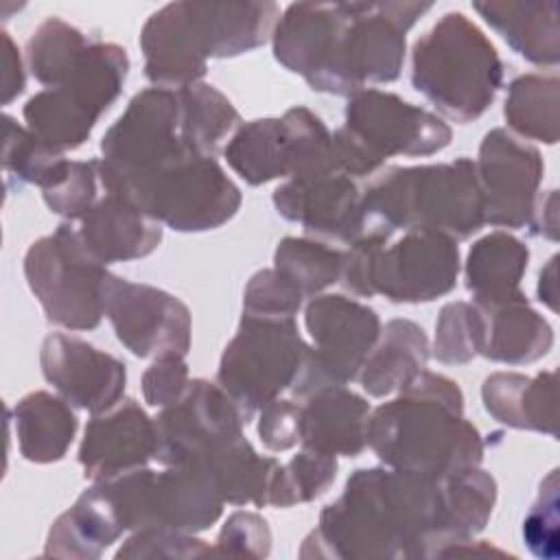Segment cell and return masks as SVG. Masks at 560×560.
<instances>
[{
  "label": "cell",
  "instance_id": "f35d334b",
  "mask_svg": "<svg viewBox=\"0 0 560 560\" xmlns=\"http://www.w3.org/2000/svg\"><path fill=\"white\" fill-rule=\"evenodd\" d=\"M302 293L276 269H262L245 287L243 313L267 317H295L302 306Z\"/></svg>",
  "mask_w": 560,
  "mask_h": 560
},
{
  "label": "cell",
  "instance_id": "836d02e7",
  "mask_svg": "<svg viewBox=\"0 0 560 560\" xmlns=\"http://www.w3.org/2000/svg\"><path fill=\"white\" fill-rule=\"evenodd\" d=\"M337 475L335 455L302 448L289 464H280L271 490L269 503L273 508H291L295 503H306L328 490Z\"/></svg>",
  "mask_w": 560,
  "mask_h": 560
},
{
  "label": "cell",
  "instance_id": "1f68e13d",
  "mask_svg": "<svg viewBox=\"0 0 560 560\" xmlns=\"http://www.w3.org/2000/svg\"><path fill=\"white\" fill-rule=\"evenodd\" d=\"M343 254L324 243L287 236L278 243L273 269L284 276L304 298L330 287L341 276Z\"/></svg>",
  "mask_w": 560,
  "mask_h": 560
},
{
  "label": "cell",
  "instance_id": "f1b7e54d",
  "mask_svg": "<svg viewBox=\"0 0 560 560\" xmlns=\"http://www.w3.org/2000/svg\"><path fill=\"white\" fill-rule=\"evenodd\" d=\"M20 453L28 462L48 464L66 455L77 431V416L57 396L33 392L15 407Z\"/></svg>",
  "mask_w": 560,
  "mask_h": 560
},
{
  "label": "cell",
  "instance_id": "7a4b0ae2",
  "mask_svg": "<svg viewBox=\"0 0 560 560\" xmlns=\"http://www.w3.org/2000/svg\"><path fill=\"white\" fill-rule=\"evenodd\" d=\"M444 547L440 479L398 468H361L343 494L324 508L300 556L429 558Z\"/></svg>",
  "mask_w": 560,
  "mask_h": 560
},
{
  "label": "cell",
  "instance_id": "ab89813d",
  "mask_svg": "<svg viewBox=\"0 0 560 560\" xmlns=\"http://www.w3.org/2000/svg\"><path fill=\"white\" fill-rule=\"evenodd\" d=\"M208 553H214V549L188 532L147 527L136 529V534L116 551V558H195Z\"/></svg>",
  "mask_w": 560,
  "mask_h": 560
},
{
  "label": "cell",
  "instance_id": "e575fe53",
  "mask_svg": "<svg viewBox=\"0 0 560 560\" xmlns=\"http://www.w3.org/2000/svg\"><path fill=\"white\" fill-rule=\"evenodd\" d=\"M101 182L98 160L68 162L63 160L50 179L42 186L48 208L66 219H81L98 199L96 184Z\"/></svg>",
  "mask_w": 560,
  "mask_h": 560
},
{
  "label": "cell",
  "instance_id": "83f0119b",
  "mask_svg": "<svg viewBox=\"0 0 560 560\" xmlns=\"http://www.w3.org/2000/svg\"><path fill=\"white\" fill-rule=\"evenodd\" d=\"M378 337L359 372L363 389L376 398L407 387L429 359L427 335L409 319H392Z\"/></svg>",
  "mask_w": 560,
  "mask_h": 560
},
{
  "label": "cell",
  "instance_id": "f546056e",
  "mask_svg": "<svg viewBox=\"0 0 560 560\" xmlns=\"http://www.w3.org/2000/svg\"><path fill=\"white\" fill-rule=\"evenodd\" d=\"M560 81L556 74H523L510 83L503 116L527 140L558 142Z\"/></svg>",
  "mask_w": 560,
  "mask_h": 560
},
{
  "label": "cell",
  "instance_id": "8d00e7d4",
  "mask_svg": "<svg viewBox=\"0 0 560 560\" xmlns=\"http://www.w3.org/2000/svg\"><path fill=\"white\" fill-rule=\"evenodd\" d=\"M4 171L7 177L18 175V184L44 186L55 168L63 162L61 153L37 138L33 131H24L13 125L11 116H4Z\"/></svg>",
  "mask_w": 560,
  "mask_h": 560
},
{
  "label": "cell",
  "instance_id": "9a60e30c",
  "mask_svg": "<svg viewBox=\"0 0 560 560\" xmlns=\"http://www.w3.org/2000/svg\"><path fill=\"white\" fill-rule=\"evenodd\" d=\"M105 315L118 341L136 357H186L190 348V311L175 295L109 276Z\"/></svg>",
  "mask_w": 560,
  "mask_h": 560
},
{
  "label": "cell",
  "instance_id": "44dd1931",
  "mask_svg": "<svg viewBox=\"0 0 560 560\" xmlns=\"http://www.w3.org/2000/svg\"><path fill=\"white\" fill-rule=\"evenodd\" d=\"M77 232L88 252L103 265L142 258L162 241L160 221L109 192L81 217Z\"/></svg>",
  "mask_w": 560,
  "mask_h": 560
},
{
  "label": "cell",
  "instance_id": "4316f807",
  "mask_svg": "<svg viewBox=\"0 0 560 560\" xmlns=\"http://www.w3.org/2000/svg\"><path fill=\"white\" fill-rule=\"evenodd\" d=\"M529 249L508 232H492L477 241L466 258V289L475 304L497 306L523 300L521 278L527 269Z\"/></svg>",
  "mask_w": 560,
  "mask_h": 560
},
{
  "label": "cell",
  "instance_id": "e0dca14e",
  "mask_svg": "<svg viewBox=\"0 0 560 560\" xmlns=\"http://www.w3.org/2000/svg\"><path fill=\"white\" fill-rule=\"evenodd\" d=\"M153 422L158 435L153 459L175 466L223 438L243 433L247 418L219 383L195 378L177 402L162 407Z\"/></svg>",
  "mask_w": 560,
  "mask_h": 560
},
{
  "label": "cell",
  "instance_id": "30bf717a",
  "mask_svg": "<svg viewBox=\"0 0 560 560\" xmlns=\"http://www.w3.org/2000/svg\"><path fill=\"white\" fill-rule=\"evenodd\" d=\"M24 273L50 322L70 330H90L101 324L112 273L68 223L31 245Z\"/></svg>",
  "mask_w": 560,
  "mask_h": 560
},
{
  "label": "cell",
  "instance_id": "2e32d148",
  "mask_svg": "<svg viewBox=\"0 0 560 560\" xmlns=\"http://www.w3.org/2000/svg\"><path fill=\"white\" fill-rule=\"evenodd\" d=\"M475 168L486 223L512 230L525 228L545 173L538 149L505 129H492L479 147Z\"/></svg>",
  "mask_w": 560,
  "mask_h": 560
},
{
  "label": "cell",
  "instance_id": "8992f818",
  "mask_svg": "<svg viewBox=\"0 0 560 560\" xmlns=\"http://www.w3.org/2000/svg\"><path fill=\"white\" fill-rule=\"evenodd\" d=\"M392 232L372 228L343 254L341 284L357 298L431 302L448 293L459 273L457 241L433 230H407L387 247Z\"/></svg>",
  "mask_w": 560,
  "mask_h": 560
},
{
  "label": "cell",
  "instance_id": "ba28073f",
  "mask_svg": "<svg viewBox=\"0 0 560 560\" xmlns=\"http://www.w3.org/2000/svg\"><path fill=\"white\" fill-rule=\"evenodd\" d=\"M451 142V127L435 114L381 90L348 98L346 125L332 133L339 173L372 175L392 155H431Z\"/></svg>",
  "mask_w": 560,
  "mask_h": 560
},
{
  "label": "cell",
  "instance_id": "d4e9b609",
  "mask_svg": "<svg viewBox=\"0 0 560 560\" xmlns=\"http://www.w3.org/2000/svg\"><path fill=\"white\" fill-rule=\"evenodd\" d=\"M475 11L523 59L538 66H556L560 59L558 2H475Z\"/></svg>",
  "mask_w": 560,
  "mask_h": 560
},
{
  "label": "cell",
  "instance_id": "60d3db41",
  "mask_svg": "<svg viewBox=\"0 0 560 560\" xmlns=\"http://www.w3.org/2000/svg\"><path fill=\"white\" fill-rule=\"evenodd\" d=\"M271 549V532L267 521L254 512H234L225 521L214 553L262 558Z\"/></svg>",
  "mask_w": 560,
  "mask_h": 560
},
{
  "label": "cell",
  "instance_id": "52a82bcc",
  "mask_svg": "<svg viewBox=\"0 0 560 560\" xmlns=\"http://www.w3.org/2000/svg\"><path fill=\"white\" fill-rule=\"evenodd\" d=\"M101 173L105 192L116 195L155 221L179 232L214 230L230 221L241 192L212 155L186 147L171 160L140 173Z\"/></svg>",
  "mask_w": 560,
  "mask_h": 560
},
{
  "label": "cell",
  "instance_id": "5b68a950",
  "mask_svg": "<svg viewBox=\"0 0 560 560\" xmlns=\"http://www.w3.org/2000/svg\"><path fill=\"white\" fill-rule=\"evenodd\" d=\"M503 63L492 42L464 13H444L413 44L411 83L446 118L470 122L494 101Z\"/></svg>",
  "mask_w": 560,
  "mask_h": 560
},
{
  "label": "cell",
  "instance_id": "8fae6325",
  "mask_svg": "<svg viewBox=\"0 0 560 560\" xmlns=\"http://www.w3.org/2000/svg\"><path fill=\"white\" fill-rule=\"evenodd\" d=\"M223 153L232 171L252 186L278 177L339 173L332 133L306 107H291L282 118L245 122Z\"/></svg>",
  "mask_w": 560,
  "mask_h": 560
},
{
  "label": "cell",
  "instance_id": "3957f363",
  "mask_svg": "<svg viewBox=\"0 0 560 560\" xmlns=\"http://www.w3.org/2000/svg\"><path fill=\"white\" fill-rule=\"evenodd\" d=\"M365 440L389 468L433 479L479 466L483 457L481 435L464 418L462 389L427 370L370 413Z\"/></svg>",
  "mask_w": 560,
  "mask_h": 560
},
{
  "label": "cell",
  "instance_id": "7c38bea8",
  "mask_svg": "<svg viewBox=\"0 0 560 560\" xmlns=\"http://www.w3.org/2000/svg\"><path fill=\"white\" fill-rule=\"evenodd\" d=\"M306 343L295 317L243 313L236 335L225 346L217 383L241 407L247 422L267 402L293 385Z\"/></svg>",
  "mask_w": 560,
  "mask_h": 560
},
{
  "label": "cell",
  "instance_id": "d6a6232c",
  "mask_svg": "<svg viewBox=\"0 0 560 560\" xmlns=\"http://www.w3.org/2000/svg\"><path fill=\"white\" fill-rule=\"evenodd\" d=\"M85 35L59 18H48L33 31L28 39V66L35 79L48 88H57L88 48Z\"/></svg>",
  "mask_w": 560,
  "mask_h": 560
},
{
  "label": "cell",
  "instance_id": "74e56055",
  "mask_svg": "<svg viewBox=\"0 0 560 560\" xmlns=\"http://www.w3.org/2000/svg\"><path fill=\"white\" fill-rule=\"evenodd\" d=\"M558 468L549 470V475L540 481V490L536 501L532 503L525 521H523V540L529 551L542 560H556L560 553L558 545Z\"/></svg>",
  "mask_w": 560,
  "mask_h": 560
},
{
  "label": "cell",
  "instance_id": "4fadbf2b",
  "mask_svg": "<svg viewBox=\"0 0 560 560\" xmlns=\"http://www.w3.org/2000/svg\"><path fill=\"white\" fill-rule=\"evenodd\" d=\"M306 328L315 346H306L291 385L298 398H308L328 387H343L357 378L381 335L376 311L346 295L313 298L306 306Z\"/></svg>",
  "mask_w": 560,
  "mask_h": 560
},
{
  "label": "cell",
  "instance_id": "f6af8a7d",
  "mask_svg": "<svg viewBox=\"0 0 560 560\" xmlns=\"http://www.w3.org/2000/svg\"><path fill=\"white\" fill-rule=\"evenodd\" d=\"M556 269H558V256H551L538 276V300L549 311L558 308V273H556Z\"/></svg>",
  "mask_w": 560,
  "mask_h": 560
},
{
  "label": "cell",
  "instance_id": "b9f144b4",
  "mask_svg": "<svg viewBox=\"0 0 560 560\" xmlns=\"http://www.w3.org/2000/svg\"><path fill=\"white\" fill-rule=\"evenodd\" d=\"M188 383L184 357H160L142 376L144 400L153 407H168L184 396Z\"/></svg>",
  "mask_w": 560,
  "mask_h": 560
},
{
  "label": "cell",
  "instance_id": "6da1fadb",
  "mask_svg": "<svg viewBox=\"0 0 560 560\" xmlns=\"http://www.w3.org/2000/svg\"><path fill=\"white\" fill-rule=\"evenodd\" d=\"M431 2L289 4L273 28L276 59L317 92L354 94L398 79L405 33Z\"/></svg>",
  "mask_w": 560,
  "mask_h": 560
},
{
  "label": "cell",
  "instance_id": "ffe728a7",
  "mask_svg": "<svg viewBox=\"0 0 560 560\" xmlns=\"http://www.w3.org/2000/svg\"><path fill=\"white\" fill-rule=\"evenodd\" d=\"M155 422L129 398L90 420L79 446V462L94 483L109 481L142 468L155 457Z\"/></svg>",
  "mask_w": 560,
  "mask_h": 560
},
{
  "label": "cell",
  "instance_id": "d590c367",
  "mask_svg": "<svg viewBox=\"0 0 560 560\" xmlns=\"http://www.w3.org/2000/svg\"><path fill=\"white\" fill-rule=\"evenodd\" d=\"M483 319L475 304L451 302L435 324L433 357L440 363H466L481 352Z\"/></svg>",
  "mask_w": 560,
  "mask_h": 560
},
{
  "label": "cell",
  "instance_id": "9c48e42d",
  "mask_svg": "<svg viewBox=\"0 0 560 560\" xmlns=\"http://www.w3.org/2000/svg\"><path fill=\"white\" fill-rule=\"evenodd\" d=\"M129 70L127 50L116 44L90 42L74 68L24 107L28 129L59 153L77 149L90 136L98 116L118 96Z\"/></svg>",
  "mask_w": 560,
  "mask_h": 560
},
{
  "label": "cell",
  "instance_id": "603a6c76",
  "mask_svg": "<svg viewBox=\"0 0 560 560\" xmlns=\"http://www.w3.org/2000/svg\"><path fill=\"white\" fill-rule=\"evenodd\" d=\"M481 398L486 411L508 427L558 435L556 372L536 376L497 372L483 381Z\"/></svg>",
  "mask_w": 560,
  "mask_h": 560
},
{
  "label": "cell",
  "instance_id": "7bdbcfd3",
  "mask_svg": "<svg viewBox=\"0 0 560 560\" xmlns=\"http://www.w3.org/2000/svg\"><path fill=\"white\" fill-rule=\"evenodd\" d=\"M258 435L269 451H287L300 442V405L273 398L260 409Z\"/></svg>",
  "mask_w": 560,
  "mask_h": 560
},
{
  "label": "cell",
  "instance_id": "7402d4cb",
  "mask_svg": "<svg viewBox=\"0 0 560 560\" xmlns=\"http://www.w3.org/2000/svg\"><path fill=\"white\" fill-rule=\"evenodd\" d=\"M370 405L346 387L315 392L300 405V442L304 448L357 457L365 446Z\"/></svg>",
  "mask_w": 560,
  "mask_h": 560
},
{
  "label": "cell",
  "instance_id": "d6986e66",
  "mask_svg": "<svg viewBox=\"0 0 560 560\" xmlns=\"http://www.w3.org/2000/svg\"><path fill=\"white\" fill-rule=\"evenodd\" d=\"M278 214L304 225L306 232L354 243L368 228L363 190L350 175L319 173L291 177L273 192Z\"/></svg>",
  "mask_w": 560,
  "mask_h": 560
},
{
  "label": "cell",
  "instance_id": "5bb4252c",
  "mask_svg": "<svg viewBox=\"0 0 560 560\" xmlns=\"http://www.w3.org/2000/svg\"><path fill=\"white\" fill-rule=\"evenodd\" d=\"M140 46L153 83L190 85L206 74V59L228 57L219 2H171L147 20Z\"/></svg>",
  "mask_w": 560,
  "mask_h": 560
},
{
  "label": "cell",
  "instance_id": "484cf974",
  "mask_svg": "<svg viewBox=\"0 0 560 560\" xmlns=\"http://www.w3.org/2000/svg\"><path fill=\"white\" fill-rule=\"evenodd\" d=\"M483 319V357L501 363H532L542 359L553 346L551 324L529 308L527 298L497 304L479 306L475 304Z\"/></svg>",
  "mask_w": 560,
  "mask_h": 560
},
{
  "label": "cell",
  "instance_id": "277c9868",
  "mask_svg": "<svg viewBox=\"0 0 560 560\" xmlns=\"http://www.w3.org/2000/svg\"><path fill=\"white\" fill-rule=\"evenodd\" d=\"M363 212L372 228L433 230L455 241L481 230L483 195L475 162L394 166L363 190Z\"/></svg>",
  "mask_w": 560,
  "mask_h": 560
},
{
  "label": "cell",
  "instance_id": "cb8c5ba5",
  "mask_svg": "<svg viewBox=\"0 0 560 560\" xmlns=\"http://www.w3.org/2000/svg\"><path fill=\"white\" fill-rule=\"evenodd\" d=\"M125 525L103 481L85 490L77 503L63 512L50 527L46 540L48 556L98 558L120 534Z\"/></svg>",
  "mask_w": 560,
  "mask_h": 560
},
{
  "label": "cell",
  "instance_id": "ac0fdd59",
  "mask_svg": "<svg viewBox=\"0 0 560 560\" xmlns=\"http://www.w3.org/2000/svg\"><path fill=\"white\" fill-rule=\"evenodd\" d=\"M42 372L68 402L92 416L118 405L127 381L122 361L63 332L44 339Z\"/></svg>",
  "mask_w": 560,
  "mask_h": 560
},
{
  "label": "cell",
  "instance_id": "4dcf8cb0",
  "mask_svg": "<svg viewBox=\"0 0 560 560\" xmlns=\"http://www.w3.org/2000/svg\"><path fill=\"white\" fill-rule=\"evenodd\" d=\"M177 94L182 105V136L197 151L214 158L223 138L238 125V112L208 83L184 85Z\"/></svg>",
  "mask_w": 560,
  "mask_h": 560
},
{
  "label": "cell",
  "instance_id": "ee69618b",
  "mask_svg": "<svg viewBox=\"0 0 560 560\" xmlns=\"http://www.w3.org/2000/svg\"><path fill=\"white\" fill-rule=\"evenodd\" d=\"M527 228L534 236L558 241V190L538 192Z\"/></svg>",
  "mask_w": 560,
  "mask_h": 560
}]
</instances>
